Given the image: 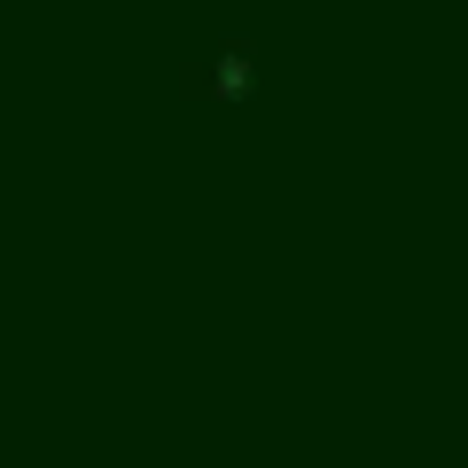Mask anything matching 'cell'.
Returning <instances> with one entry per match:
<instances>
[{
	"label": "cell",
	"instance_id": "6da1fadb",
	"mask_svg": "<svg viewBox=\"0 0 468 468\" xmlns=\"http://www.w3.org/2000/svg\"><path fill=\"white\" fill-rule=\"evenodd\" d=\"M172 86H180V101H196V110H218V117H250L258 101V70L242 63L234 48H203V55H180L172 63Z\"/></svg>",
	"mask_w": 468,
	"mask_h": 468
}]
</instances>
